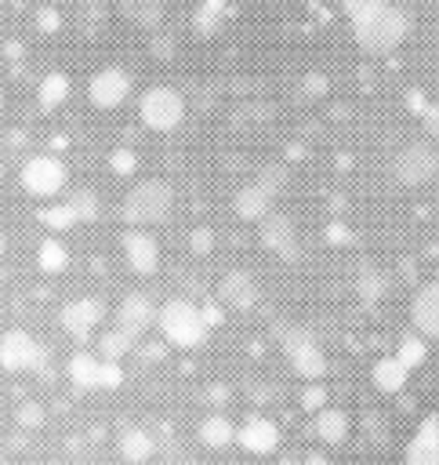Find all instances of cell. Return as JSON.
Returning a JSON list of instances; mask_svg holds the SVG:
<instances>
[{"label": "cell", "instance_id": "6da1fadb", "mask_svg": "<svg viewBox=\"0 0 439 465\" xmlns=\"http://www.w3.org/2000/svg\"><path fill=\"white\" fill-rule=\"evenodd\" d=\"M345 15L359 51L388 54L410 33V15L392 0H345Z\"/></svg>", "mask_w": 439, "mask_h": 465}, {"label": "cell", "instance_id": "7a4b0ae2", "mask_svg": "<svg viewBox=\"0 0 439 465\" xmlns=\"http://www.w3.org/2000/svg\"><path fill=\"white\" fill-rule=\"evenodd\" d=\"M174 211V189L163 178H141L123 193L120 203V218L127 229H149V225H163Z\"/></svg>", "mask_w": 439, "mask_h": 465}, {"label": "cell", "instance_id": "3957f363", "mask_svg": "<svg viewBox=\"0 0 439 465\" xmlns=\"http://www.w3.org/2000/svg\"><path fill=\"white\" fill-rule=\"evenodd\" d=\"M156 331L174 349H200L210 334V320H207V309H200L196 302L167 298L156 312Z\"/></svg>", "mask_w": 439, "mask_h": 465}, {"label": "cell", "instance_id": "277c9868", "mask_svg": "<svg viewBox=\"0 0 439 465\" xmlns=\"http://www.w3.org/2000/svg\"><path fill=\"white\" fill-rule=\"evenodd\" d=\"M138 120H141L149 131H156V134L178 131L181 120H185V98H181V91L171 87V84H152V87H145V91L138 94Z\"/></svg>", "mask_w": 439, "mask_h": 465}, {"label": "cell", "instance_id": "5b68a950", "mask_svg": "<svg viewBox=\"0 0 439 465\" xmlns=\"http://www.w3.org/2000/svg\"><path fill=\"white\" fill-rule=\"evenodd\" d=\"M283 185H287V171L265 167L254 182H247V185L236 193V200H232L236 218H243V222H261V218H268V214L276 211V200H279V189H283Z\"/></svg>", "mask_w": 439, "mask_h": 465}, {"label": "cell", "instance_id": "8992f818", "mask_svg": "<svg viewBox=\"0 0 439 465\" xmlns=\"http://www.w3.org/2000/svg\"><path fill=\"white\" fill-rule=\"evenodd\" d=\"M18 182L33 200H58L65 193V185H69V167L54 153H33L22 163Z\"/></svg>", "mask_w": 439, "mask_h": 465}, {"label": "cell", "instance_id": "52a82bcc", "mask_svg": "<svg viewBox=\"0 0 439 465\" xmlns=\"http://www.w3.org/2000/svg\"><path fill=\"white\" fill-rule=\"evenodd\" d=\"M65 374L73 381L76 392H94V389H120L123 385V367L120 363H109L102 360L98 352H87V349H76L65 363Z\"/></svg>", "mask_w": 439, "mask_h": 465}, {"label": "cell", "instance_id": "ba28073f", "mask_svg": "<svg viewBox=\"0 0 439 465\" xmlns=\"http://www.w3.org/2000/svg\"><path fill=\"white\" fill-rule=\"evenodd\" d=\"M439 174V149L432 142H410L392 160V178L403 189H421Z\"/></svg>", "mask_w": 439, "mask_h": 465}, {"label": "cell", "instance_id": "9c48e42d", "mask_svg": "<svg viewBox=\"0 0 439 465\" xmlns=\"http://www.w3.org/2000/svg\"><path fill=\"white\" fill-rule=\"evenodd\" d=\"M279 345H283V352H287V360H290V367H294L298 378L319 381V378L327 374V356H323L319 341H316L308 331H301V327H283V331H279Z\"/></svg>", "mask_w": 439, "mask_h": 465}, {"label": "cell", "instance_id": "30bf717a", "mask_svg": "<svg viewBox=\"0 0 439 465\" xmlns=\"http://www.w3.org/2000/svg\"><path fill=\"white\" fill-rule=\"evenodd\" d=\"M40 360H44V345L25 327H11L0 334V367L7 374H29L40 367Z\"/></svg>", "mask_w": 439, "mask_h": 465}, {"label": "cell", "instance_id": "8fae6325", "mask_svg": "<svg viewBox=\"0 0 439 465\" xmlns=\"http://www.w3.org/2000/svg\"><path fill=\"white\" fill-rule=\"evenodd\" d=\"M156 312H160V305H152L149 294L131 291V294H123V302L116 305L112 327L123 331L131 341H141V338L149 334V327H156Z\"/></svg>", "mask_w": 439, "mask_h": 465}, {"label": "cell", "instance_id": "7c38bea8", "mask_svg": "<svg viewBox=\"0 0 439 465\" xmlns=\"http://www.w3.org/2000/svg\"><path fill=\"white\" fill-rule=\"evenodd\" d=\"M131 76L120 65H102L91 80H87V98L94 109H120L131 98Z\"/></svg>", "mask_w": 439, "mask_h": 465}, {"label": "cell", "instance_id": "4fadbf2b", "mask_svg": "<svg viewBox=\"0 0 439 465\" xmlns=\"http://www.w3.org/2000/svg\"><path fill=\"white\" fill-rule=\"evenodd\" d=\"M58 320H62V331H65L73 341L83 345V341L102 327V320H105V305H102L98 298H87V294H83V298L65 302Z\"/></svg>", "mask_w": 439, "mask_h": 465}, {"label": "cell", "instance_id": "5bb4252c", "mask_svg": "<svg viewBox=\"0 0 439 465\" xmlns=\"http://www.w3.org/2000/svg\"><path fill=\"white\" fill-rule=\"evenodd\" d=\"M258 236H261L265 251L276 254V258H283V262H294L301 254L298 251V229H294L290 214H283V211H272L268 218H261L258 222Z\"/></svg>", "mask_w": 439, "mask_h": 465}, {"label": "cell", "instance_id": "9a60e30c", "mask_svg": "<svg viewBox=\"0 0 439 465\" xmlns=\"http://www.w3.org/2000/svg\"><path fill=\"white\" fill-rule=\"evenodd\" d=\"M120 243H123V258L134 276H152L160 269V243L149 229H127Z\"/></svg>", "mask_w": 439, "mask_h": 465}, {"label": "cell", "instance_id": "2e32d148", "mask_svg": "<svg viewBox=\"0 0 439 465\" xmlns=\"http://www.w3.org/2000/svg\"><path fill=\"white\" fill-rule=\"evenodd\" d=\"M403 465H439V414H424L406 440Z\"/></svg>", "mask_w": 439, "mask_h": 465}, {"label": "cell", "instance_id": "e0dca14e", "mask_svg": "<svg viewBox=\"0 0 439 465\" xmlns=\"http://www.w3.org/2000/svg\"><path fill=\"white\" fill-rule=\"evenodd\" d=\"M218 298H221V305L236 309V312H250V309L258 305V298H261V287H258V280H254L250 272L229 269V272L218 280Z\"/></svg>", "mask_w": 439, "mask_h": 465}, {"label": "cell", "instance_id": "ac0fdd59", "mask_svg": "<svg viewBox=\"0 0 439 465\" xmlns=\"http://www.w3.org/2000/svg\"><path fill=\"white\" fill-rule=\"evenodd\" d=\"M410 323L424 341H439V280L424 283L410 302Z\"/></svg>", "mask_w": 439, "mask_h": 465}, {"label": "cell", "instance_id": "d6986e66", "mask_svg": "<svg viewBox=\"0 0 439 465\" xmlns=\"http://www.w3.org/2000/svg\"><path fill=\"white\" fill-rule=\"evenodd\" d=\"M236 443H239L247 454L265 458V454H272V450L279 447V429H276L272 418H265V414H250V418L236 429Z\"/></svg>", "mask_w": 439, "mask_h": 465}, {"label": "cell", "instance_id": "ffe728a7", "mask_svg": "<svg viewBox=\"0 0 439 465\" xmlns=\"http://www.w3.org/2000/svg\"><path fill=\"white\" fill-rule=\"evenodd\" d=\"M348 429H352V421L341 407H323L319 414H312V432L327 447H341L348 440Z\"/></svg>", "mask_w": 439, "mask_h": 465}, {"label": "cell", "instance_id": "44dd1931", "mask_svg": "<svg viewBox=\"0 0 439 465\" xmlns=\"http://www.w3.org/2000/svg\"><path fill=\"white\" fill-rule=\"evenodd\" d=\"M116 450H120L123 461H131V465H145V461L156 454V443H152L149 429H141V425H127V429L120 432V440H116Z\"/></svg>", "mask_w": 439, "mask_h": 465}, {"label": "cell", "instance_id": "7402d4cb", "mask_svg": "<svg viewBox=\"0 0 439 465\" xmlns=\"http://www.w3.org/2000/svg\"><path fill=\"white\" fill-rule=\"evenodd\" d=\"M406 378H410V367L392 352V356H381L374 367H370V381L381 389V392H399L403 385H406Z\"/></svg>", "mask_w": 439, "mask_h": 465}, {"label": "cell", "instance_id": "603a6c76", "mask_svg": "<svg viewBox=\"0 0 439 465\" xmlns=\"http://www.w3.org/2000/svg\"><path fill=\"white\" fill-rule=\"evenodd\" d=\"M196 440L207 447V450H225L229 443H236V429L225 414H207L196 429Z\"/></svg>", "mask_w": 439, "mask_h": 465}, {"label": "cell", "instance_id": "cb8c5ba5", "mask_svg": "<svg viewBox=\"0 0 439 465\" xmlns=\"http://www.w3.org/2000/svg\"><path fill=\"white\" fill-rule=\"evenodd\" d=\"M120 15L131 25L156 29L163 22V15H167V0H120Z\"/></svg>", "mask_w": 439, "mask_h": 465}, {"label": "cell", "instance_id": "d4e9b609", "mask_svg": "<svg viewBox=\"0 0 439 465\" xmlns=\"http://www.w3.org/2000/svg\"><path fill=\"white\" fill-rule=\"evenodd\" d=\"M69 91H73L69 76H65V73H58V69H51V73L40 80V87H36V102H40V109H44V113H54L58 105H65Z\"/></svg>", "mask_w": 439, "mask_h": 465}, {"label": "cell", "instance_id": "484cf974", "mask_svg": "<svg viewBox=\"0 0 439 465\" xmlns=\"http://www.w3.org/2000/svg\"><path fill=\"white\" fill-rule=\"evenodd\" d=\"M36 265L44 276H58L69 269V247L58 240V236H47L40 247H36Z\"/></svg>", "mask_w": 439, "mask_h": 465}, {"label": "cell", "instance_id": "4316f807", "mask_svg": "<svg viewBox=\"0 0 439 465\" xmlns=\"http://www.w3.org/2000/svg\"><path fill=\"white\" fill-rule=\"evenodd\" d=\"M138 349V341H131L123 331H116V327H109V331H102L98 334V356L102 360H109V363H120L127 352H134Z\"/></svg>", "mask_w": 439, "mask_h": 465}, {"label": "cell", "instance_id": "83f0119b", "mask_svg": "<svg viewBox=\"0 0 439 465\" xmlns=\"http://www.w3.org/2000/svg\"><path fill=\"white\" fill-rule=\"evenodd\" d=\"M36 218H40V225H47L51 232H65V229L80 225V222H76V214H73V207H69V200L40 207V214H36Z\"/></svg>", "mask_w": 439, "mask_h": 465}, {"label": "cell", "instance_id": "f1b7e54d", "mask_svg": "<svg viewBox=\"0 0 439 465\" xmlns=\"http://www.w3.org/2000/svg\"><path fill=\"white\" fill-rule=\"evenodd\" d=\"M395 356L414 371V367H421V363H424V356H428V341H424L421 334H403V338H399Z\"/></svg>", "mask_w": 439, "mask_h": 465}, {"label": "cell", "instance_id": "f546056e", "mask_svg": "<svg viewBox=\"0 0 439 465\" xmlns=\"http://www.w3.org/2000/svg\"><path fill=\"white\" fill-rule=\"evenodd\" d=\"M69 207H73L76 222H94V218H98V196H94L91 189H76V193L69 196Z\"/></svg>", "mask_w": 439, "mask_h": 465}, {"label": "cell", "instance_id": "4dcf8cb0", "mask_svg": "<svg viewBox=\"0 0 439 465\" xmlns=\"http://www.w3.org/2000/svg\"><path fill=\"white\" fill-rule=\"evenodd\" d=\"M109 171L120 174V178H131V174L138 171V156H134L131 149H112V153H109Z\"/></svg>", "mask_w": 439, "mask_h": 465}, {"label": "cell", "instance_id": "1f68e13d", "mask_svg": "<svg viewBox=\"0 0 439 465\" xmlns=\"http://www.w3.org/2000/svg\"><path fill=\"white\" fill-rule=\"evenodd\" d=\"M301 407H305V411H312V414H319V411L327 407V389H323L319 381H312V385L301 392Z\"/></svg>", "mask_w": 439, "mask_h": 465}, {"label": "cell", "instance_id": "d6a6232c", "mask_svg": "<svg viewBox=\"0 0 439 465\" xmlns=\"http://www.w3.org/2000/svg\"><path fill=\"white\" fill-rule=\"evenodd\" d=\"M359 291H363V298L377 302V294H381V280H377V272H366V276L359 280Z\"/></svg>", "mask_w": 439, "mask_h": 465}, {"label": "cell", "instance_id": "836d02e7", "mask_svg": "<svg viewBox=\"0 0 439 465\" xmlns=\"http://www.w3.org/2000/svg\"><path fill=\"white\" fill-rule=\"evenodd\" d=\"M40 418H44V411H40V407H33V403L18 407V425H29V429H36V425H40Z\"/></svg>", "mask_w": 439, "mask_h": 465}, {"label": "cell", "instance_id": "e575fe53", "mask_svg": "<svg viewBox=\"0 0 439 465\" xmlns=\"http://www.w3.org/2000/svg\"><path fill=\"white\" fill-rule=\"evenodd\" d=\"M305 91H312V94H323V91H327V80H323L319 73H308V76H305Z\"/></svg>", "mask_w": 439, "mask_h": 465}, {"label": "cell", "instance_id": "d590c367", "mask_svg": "<svg viewBox=\"0 0 439 465\" xmlns=\"http://www.w3.org/2000/svg\"><path fill=\"white\" fill-rule=\"evenodd\" d=\"M207 243H210V232H207V229H200V232H192V251H200V254H207V251H210Z\"/></svg>", "mask_w": 439, "mask_h": 465}, {"label": "cell", "instance_id": "8d00e7d4", "mask_svg": "<svg viewBox=\"0 0 439 465\" xmlns=\"http://www.w3.org/2000/svg\"><path fill=\"white\" fill-rule=\"evenodd\" d=\"M305 465H330V458H327V454H319V450H312V454L305 458Z\"/></svg>", "mask_w": 439, "mask_h": 465}, {"label": "cell", "instance_id": "74e56055", "mask_svg": "<svg viewBox=\"0 0 439 465\" xmlns=\"http://www.w3.org/2000/svg\"><path fill=\"white\" fill-rule=\"evenodd\" d=\"M4 247H7V240H4V232H0V254H4Z\"/></svg>", "mask_w": 439, "mask_h": 465}, {"label": "cell", "instance_id": "f35d334b", "mask_svg": "<svg viewBox=\"0 0 439 465\" xmlns=\"http://www.w3.org/2000/svg\"><path fill=\"white\" fill-rule=\"evenodd\" d=\"M0 109H4V91H0Z\"/></svg>", "mask_w": 439, "mask_h": 465}, {"label": "cell", "instance_id": "ab89813d", "mask_svg": "<svg viewBox=\"0 0 439 465\" xmlns=\"http://www.w3.org/2000/svg\"><path fill=\"white\" fill-rule=\"evenodd\" d=\"M0 465H11V461H4V458H0Z\"/></svg>", "mask_w": 439, "mask_h": 465}]
</instances>
